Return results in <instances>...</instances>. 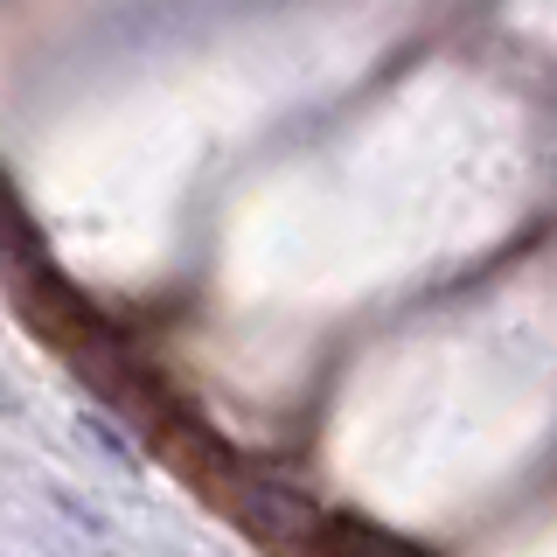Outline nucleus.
Segmentation results:
<instances>
[{"label":"nucleus","mask_w":557,"mask_h":557,"mask_svg":"<svg viewBox=\"0 0 557 557\" xmlns=\"http://www.w3.org/2000/svg\"><path fill=\"white\" fill-rule=\"evenodd\" d=\"M84 432H91V440L104 446V460H133V446H126V440H119V432H112V425H104V418H84Z\"/></svg>","instance_id":"obj_1"},{"label":"nucleus","mask_w":557,"mask_h":557,"mask_svg":"<svg viewBox=\"0 0 557 557\" xmlns=\"http://www.w3.org/2000/svg\"><path fill=\"white\" fill-rule=\"evenodd\" d=\"M14 411V397H8V376H0V418H8Z\"/></svg>","instance_id":"obj_2"}]
</instances>
